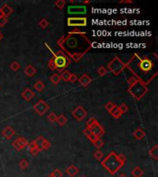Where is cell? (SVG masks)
<instances>
[{
    "mask_svg": "<svg viewBox=\"0 0 158 177\" xmlns=\"http://www.w3.org/2000/svg\"><path fill=\"white\" fill-rule=\"evenodd\" d=\"M157 59L158 56L153 58L152 55L142 56L135 53L126 63V68L131 72L133 77L147 86L157 77Z\"/></svg>",
    "mask_w": 158,
    "mask_h": 177,
    "instance_id": "obj_2",
    "label": "cell"
},
{
    "mask_svg": "<svg viewBox=\"0 0 158 177\" xmlns=\"http://www.w3.org/2000/svg\"><path fill=\"white\" fill-rule=\"evenodd\" d=\"M80 177H86V176H80Z\"/></svg>",
    "mask_w": 158,
    "mask_h": 177,
    "instance_id": "obj_53",
    "label": "cell"
},
{
    "mask_svg": "<svg viewBox=\"0 0 158 177\" xmlns=\"http://www.w3.org/2000/svg\"><path fill=\"white\" fill-rule=\"evenodd\" d=\"M34 96H35V93L32 91L31 89H29V88L24 89L23 91L21 92V97H22L23 100H25L26 102H31Z\"/></svg>",
    "mask_w": 158,
    "mask_h": 177,
    "instance_id": "obj_15",
    "label": "cell"
},
{
    "mask_svg": "<svg viewBox=\"0 0 158 177\" xmlns=\"http://www.w3.org/2000/svg\"><path fill=\"white\" fill-rule=\"evenodd\" d=\"M0 9H1V11H2V13H3V17H5V18H8V17H9L13 13V8H12L8 4H4V5L0 8Z\"/></svg>",
    "mask_w": 158,
    "mask_h": 177,
    "instance_id": "obj_16",
    "label": "cell"
},
{
    "mask_svg": "<svg viewBox=\"0 0 158 177\" xmlns=\"http://www.w3.org/2000/svg\"><path fill=\"white\" fill-rule=\"evenodd\" d=\"M66 4H67V2L65 0H57V1L55 2V6L59 9H63Z\"/></svg>",
    "mask_w": 158,
    "mask_h": 177,
    "instance_id": "obj_34",
    "label": "cell"
},
{
    "mask_svg": "<svg viewBox=\"0 0 158 177\" xmlns=\"http://www.w3.org/2000/svg\"><path fill=\"white\" fill-rule=\"evenodd\" d=\"M37 73V69L32 65H28L25 68H24V74L29 77V78H32L35 74Z\"/></svg>",
    "mask_w": 158,
    "mask_h": 177,
    "instance_id": "obj_19",
    "label": "cell"
},
{
    "mask_svg": "<svg viewBox=\"0 0 158 177\" xmlns=\"http://www.w3.org/2000/svg\"><path fill=\"white\" fill-rule=\"evenodd\" d=\"M88 138H89V140H90V141H91V142L93 143V142H94V141H95V140H96L97 138H97V137H96V136H95L94 134H92V135H91V136H90V137H89Z\"/></svg>",
    "mask_w": 158,
    "mask_h": 177,
    "instance_id": "obj_47",
    "label": "cell"
},
{
    "mask_svg": "<svg viewBox=\"0 0 158 177\" xmlns=\"http://www.w3.org/2000/svg\"><path fill=\"white\" fill-rule=\"evenodd\" d=\"M46 47L51 52L52 54V57L49 59L48 61V66L51 70H57L58 72H62L64 70H66V68L71 64V60L64 54L62 51H58V52H54L52 48L48 45V44H45Z\"/></svg>",
    "mask_w": 158,
    "mask_h": 177,
    "instance_id": "obj_4",
    "label": "cell"
},
{
    "mask_svg": "<svg viewBox=\"0 0 158 177\" xmlns=\"http://www.w3.org/2000/svg\"><path fill=\"white\" fill-rule=\"evenodd\" d=\"M45 138L43 137V136H39L35 140H34V142H35V144L36 146L38 147V148H41V146L43 145V143H44V141H45Z\"/></svg>",
    "mask_w": 158,
    "mask_h": 177,
    "instance_id": "obj_36",
    "label": "cell"
},
{
    "mask_svg": "<svg viewBox=\"0 0 158 177\" xmlns=\"http://www.w3.org/2000/svg\"><path fill=\"white\" fill-rule=\"evenodd\" d=\"M90 129H91L92 133H93L95 136H96L97 138H101L102 136L105 135V132H106V131H105V128H103V126H102L101 124H99V122L96 123L95 126Z\"/></svg>",
    "mask_w": 158,
    "mask_h": 177,
    "instance_id": "obj_11",
    "label": "cell"
},
{
    "mask_svg": "<svg viewBox=\"0 0 158 177\" xmlns=\"http://www.w3.org/2000/svg\"><path fill=\"white\" fill-rule=\"evenodd\" d=\"M132 136H133V138H134L135 139H137V140H142V139H143V138H145L146 133H145V131L142 128H138L136 129V130L132 133Z\"/></svg>",
    "mask_w": 158,
    "mask_h": 177,
    "instance_id": "obj_18",
    "label": "cell"
},
{
    "mask_svg": "<svg viewBox=\"0 0 158 177\" xmlns=\"http://www.w3.org/2000/svg\"><path fill=\"white\" fill-rule=\"evenodd\" d=\"M68 21V26L69 27H75V28H79V27H85L87 25V18L85 17H69L67 19Z\"/></svg>",
    "mask_w": 158,
    "mask_h": 177,
    "instance_id": "obj_7",
    "label": "cell"
},
{
    "mask_svg": "<svg viewBox=\"0 0 158 177\" xmlns=\"http://www.w3.org/2000/svg\"><path fill=\"white\" fill-rule=\"evenodd\" d=\"M56 122L58 124L59 127H64V126L67 124L68 119H67V117H66L64 114H60V115H57V121H56Z\"/></svg>",
    "mask_w": 158,
    "mask_h": 177,
    "instance_id": "obj_22",
    "label": "cell"
},
{
    "mask_svg": "<svg viewBox=\"0 0 158 177\" xmlns=\"http://www.w3.org/2000/svg\"><path fill=\"white\" fill-rule=\"evenodd\" d=\"M128 93L136 101H141L146 93L149 91V89L146 85H144L140 81H137L133 85L129 86L128 89Z\"/></svg>",
    "mask_w": 158,
    "mask_h": 177,
    "instance_id": "obj_5",
    "label": "cell"
},
{
    "mask_svg": "<svg viewBox=\"0 0 158 177\" xmlns=\"http://www.w3.org/2000/svg\"><path fill=\"white\" fill-rule=\"evenodd\" d=\"M41 151H42V149H41L40 148L36 147V148H32V149L30 150V153L32 154V156H37L38 153H40Z\"/></svg>",
    "mask_w": 158,
    "mask_h": 177,
    "instance_id": "obj_41",
    "label": "cell"
},
{
    "mask_svg": "<svg viewBox=\"0 0 158 177\" xmlns=\"http://www.w3.org/2000/svg\"><path fill=\"white\" fill-rule=\"evenodd\" d=\"M96 123H98V121L95 119V117H91L87 122H86V127H87V128H92L94 126H95Z\"/></svg>",
    "mask_w": 158,
    "mask_h": 177,
    "instance_id": "obj_31",
    "label": "cell"
},
{
    "mask_svg": "<svg viewBox=\"0 0 158 177\" xmlns=\"http://www.w3.org/2000/svg\"><path fill=\"white\" fill-rule=\"evenodd\" d=\"M94 158L95 160H97L98 161H102L104 159V153L100 150V149H97L94 153Z\"/></svg>",
    "mask_w": 158,
    "mask_h": 177,
    "instance_id": "obj_30",
    "label": "cell"
},
{
    "mask_svg": "<svg viewBox=\"0 0 158 177\" xmlns=\"http://www.w3.org/2000/svg\"><path fill=\"white\" fill-rule=\"evenodd\" d=\"M78 81V77H77V75H75V74H70V77H69V80H68V82H70V83H75V82H77Z\"/></svg>",
    "mask_w": 158,
    "mask_h": 177,
    "instance_id": "obj_42",
    "label": "cell"
},
{
    "mask_svg": "<svg viewBox=\"0 0 158 177\" xmlns=\"http://www.w3.org/2000/svg\"><path fill=\"white\" fill-rule=\"evenodd\" d=\"M68 12L69 14H83L86 12L85 6H78V7H68Z\"/></svg>",
    "mask_w": 158,
    "mask_h": 177,
    "instance_id": "obj_13",
    "label": "cell"
},
{
    "mask_svg": "<svg viewBox=\"0 0 158 177\" xmlns=\"http://www.w3.org/2000/svg\"><path fill=\"white\" fill-rule=\"evenodd\" d=\"M29 165H30V163H29V161H27V160H21V161L19 162V167L22 170V171H24V170H26L28 167H29Z\"/></svg>",
    "mask_w": 158,
    "mask_h": 177,
    "instance_id": "obj_28",
    "label": "cell"
},
{
    "mask_svg": "<svg viewBox=\"0 0 158 177\" xmlns=\"http://www.w3.org/2000/svg\"><path fill=\"white\" fill-rule=\"evenodd\" d=\"M126 68V63H124L117 55L114 56V58L107 64V70L113 73L115 76H118L121 72Z\"/></svg>",
    "mask_w": 158,
    "mask_h": 177,
    "instance_id": "obj_6",
    "label": "cell"
},
{
    "mask_svg": "<svg viewBox=\"0 0 158 177\" xmlns=\"http://www.w3.org/2000/svg\"><path fill=\"white\" fill-rule=\"evenodd\" d=\"M9 68L12 70V71H18L19 68H20V65L19 62H17V61H13L11 64L9 65Z\"/></svg>",
    "mask_w": 158,
    "mask_h": 177,
    "instance_id": "obj_35",
    "label": "cell"
},
{
    "mask_svg": "<svg viewBox=\"0 0 158 177\" xmlns=\"http://www.w3.org/2000/svg\"><path fill=\"white\" fill-rule=\"evenodd\" d=\"M137 81H138V80H137L135 77H133V76H132V77H130V78L128 80V87H129V86H131V85H133V84H134V83H135V82H136Z\"/></svg>",
    "mask_w": 158,
    "mask_h": 177,
    "instance_id": "obj_44",
    "label": "cell"
},
{
    "mask_svg": "<svg viewBox=\"0 0 158 177\" xmlns=\"http://www.w3.org/2000/svg\"><path fill=\"white\" fill-rule=\"evenodd\" d=\"M126 161L127 158L125 155L117 154L115 151H111L104 160H102L101 165L111 175H114L125 165Z\"/></svg>",
    "mask_w": 158,
    "mask_h": 177,
    "instance_id": "obj_3",
    "label": "cell"
},
{
    "mask_svg": "<svg viewBox=\"0 0 158 177\" xmlns=\"http://www.w3.org/2000/svg\"><path fill=\"white\" fill-rule=\"evenodd\" d=\"M1 17H3V13H2V11H1V9H0V18Z\"/></svg>",
    "mask_w": 158,
    "mask_h": 177,
    "instance_id": "obj_51",
    "label": "cell"
},
{
    "mask_svg": "<svg viewBox=\"0 0 158 177\" xmlns=\"http://www.w3.org/2000/svg\"><path fill=\"white\" fill-rule=\"evenodd\" d=\"M46 177H51V175H50V174H49V175H47V176Z\"/></svg>",
    "mask_w": 158,
    "mask_h": 177,
    "instance_id": "obj_52",
    "label": "cell"
},
{
    "mask_svg": "<svg viewBox=\"0 0 158 177\" xmlns=\"http://www.w3.org/2000/svg\"><path fill=\"white\" fill-rule=\"evenodd\" d=\"M33 110L36 112V113L40 116L45 115V113L47 112L48 110L50 109V106L47 102L45 100H39L33 106H32Z\"/></svg>",
    "mask_w": 158,
    "mask_h": 177,
    "instance_id": "obj_8",
    "label": "cell"
},
{
    "mask_svg": "<svg viewBox=\"0 0 158 177\" xmlns=\"http://www.w3.org/2000/svg\"><path fill=\"white\" fill-rule=\"evenodd\" d=\"M28 148H29V149L31 150V149H32V148H36L37 146H36V144H35V142H34V140L33 141H31V142H29L28 143V146H27Z\"/></svg>",
    "mask_w": 158,
    "mask_h": 177,
    "instance_id": "obj_46",
    "label": "cell"
},
{
    "mask_svg": "<svg viewBox=\"0 0 158 177\" xmlns=\"http://www.w3.org/2000/svg\"><path fill=\"white\" fill-rule=\"evenodd\" d=\"M7 23H8V18H5V17H1V18H0V27H1V28L5 27Z\"/></svg>",
    "mask_w": 158,
    "mask_h": 177,
    "instance_id": "obj_43",
    "label": "cell"
},
{
    "mask_svg": "<svg viewBox=\"0 0 158 177\" xmlns=\"http://www.w3.org/2000/svg\"><path fill=\"white\" fill-rule=\"evenodd\" d=\"M149 155L155 160L157 161L158 160V146L157 144L154 145L153 148H151V149L149 150Z\"/></svg>",
    "mask_w": 158,
    "mask_h": 177,
    "instance_id": "obj_21",
    "label": "cell"
},
{
    "mask_svg": "<svg viewBox=\"0 0 158 177\" xmlns=\"http://www.w3.org/2000/svg\"><path fill=\"white\" fill-rule=\"evenodd\" d=\"M57 44L60 51L74 62H79L93 47L92 41L79 28L72 30L66 36L60 37L57 41Z\"/></svg>",
    "mask_w": 158,
    "mask_h": 177,
    "instance_id": "obj_1",
    "label": "cell"
},
{
    "mask_svg": "<svg viewBox=\"0 0 158 177\" xmlns=\"http://www.w3.org/2000/svg\"><path fill=\"white\" fill-rule=\"evenodd\" d=\"M92 81H93V79L91 77H89L87 74H83L79 79H78V82L79 83V85L84 88L88 87L92 83Z\"/></svg>",
    "mask_w": 158,
    "mask_h": 177,
    "instance_id": "obj_14",
    "label": "cell"
},
{
    "mask_svg": "<svg viewBox=\"0 0 158 177\" xmlns=\"http://www.w3.org/2000/svg\"><path fill=\"white\" fill-rule=\"evenodd\" d=\"M49 81H51V83L53 84V85H55V86H57V85H58V83L60 82V77H59V75L58 74H53L50 78H49Z\"/></svg>",
    "mask_w": 158,
    "mask_h": 177,
    "instance_id": "obj_24",
    "label": "cell"
},
{
    "mask_svg": "<svg viewBox=\"0 0 158 177\" xmlns=\"http://www.w3.org/2000/svg\"><path fill=\"white\" fill-rule=\"evenodd\" d=\"M72 116L78 121V122H80V121H82L86 116H87V111L82 107V106H77L73 111H72Z\"/></svg>",
    "mask_w": 158,
    "mask_h": 177,
    "instance_id": "obj_9",
    "label": "cell"
},
{
    "mask_svg": "<svg viewBox=\"0 0 158 177\" xmlns=\"http://www.w3.org/2000/svg\"><path fill=\"white\" fill-rule=\"evenodd\" d=\"M50 147H51V142L49 140H47V139H45L43 145L41 146V149L42 150H47Z\"/></svg>",
    "mask_w": 158,
    "mask_h": 177,
    "instance_id": "obj_39",
    "label": "cell"
},
{
    "mask_svg": "<svg viewBox=\"0 0 158 177\" xmlns=\"http://www.w3.org/2000/svg\"><path fill=\"white\" fill-rule=\"evenodd\" d=\"M51 177H62L63 176V173L59 170V169H55L51 174H50Z\"/></svg>",
    "mask_w": 158,
    "mask_h": 177,
    "instance_id": "obj_37",
    "label": "cell"
},
{
    "mask_svg": "<svg viewBox=\"0 0 158 177\" xmlns=\"http://www.w3.org/2000/svg\"><path fill=\"white\" fill-rule=\"evenodd\" d=\"M28 143H29V141L25 138L19 137V138H17L16 139L12 142V147L18 151H20L28 146Z\"/></svg>",
    "mask_w": 158,
    "mask_h": 177,
    "instance_id": "obj_10",
    "label": "cell"
},
{
    "mask_svg": "<svg viewBox=\"0 0 158 177\" xmlns=\"http://www.w3.org/2000/svg\"><path fill=\"white\" fill-rule=\"evenodd\" d=\"M45 88H46V85H45V83L42 81H37L34 83V85H33V89H34L37 92H39V93L42 92Z\"/></svg>",
    "mask_w": 158,
    "mask_h": 177,
    "instance_id": "obj_20",
    "label": "cell"
},
{
    "mask_svg": "<svg viewBox=\"0 0 158 177\" xmlns=\"http://www.w3.org/2000/svg\"><path fill=\"white\" fill-rule=\"evenodd\" d=\"M57 115L55 113H50L48 114L47 116V120L50 122V123H55L56 121H57Z\"/></svg>",
    "mask_w": 158,
    "mask_h": 177,
    "instance_id": "obj_38",
    "label": "cell"
},
{
    "mask_svg": "<svg viewBox=\"0 0 158 177\" xmlns=\"http://www.w3.org/2000/svg\"><path fill=\"white\" fill-rule=\"evenodd\" d=\"M79 168H77L75 165H69V166L66 169V174L69 177H75L79 174Z\"/></svg>",
    "mask_w": 158,
    "mask_h": 177,
    "instance_id": "obj_17",
    "label": "cell"
},
{
    "mask_svg": "<svg viewBox=\"0 0 158 177\" xmlns=\"http://www.w3.org/2000/svg\"><path fill=\"white\" fill-rule=\"evenodd\" d=\"M2 39H3V34H2V32H0V41H1Z\"/></svg>",
    "mask_w": 158,
    "mask_h": 177,
    "instance_id": "obj_50",
    "label": "cell"
},
{
    "mask_svg": "<svg viewBox=\"0 0 158 177\" xmlns=\"http://www.w3.org/2000/svg\"><path fill=\"white\" fill-rule=\"evenodd\" d=\"M110 114L114 117V118H116V119H118V118H120L121 117V115H122V113H121V112L119 111V109L117 108V106L110 113Z\"/></svg>",
    "mask_w": 158,
    "mask_h": 177,
    "instance_id": "obj_29",
    "label": "cell"
},
{
    "mask_svg": "<svg viewBox=\"0 0 158 177\" xmlns=\"http://www.w3.org/2000/svg\"><path fill=\"white\" fill-rule=\"evenodd\" d=\"M108 70L106 69V67H105L104 65H101L98 69H97V74L99 77H104L107 74Z\"/></svg>",
    "mask_w": 158,
    "mask_h": 177,
    "instance_id": "obj_27",
    "label": "cell"
},
{
    "mask_svg": "<svg viewBox=\"0 0 158 177\" xmlns=\"http://www.w3.org/2000/svg\"><path fill=\"white\" fill-rule=\"evenodd\" d=\"M104 144H105V142H104V140H102L101 138H97L95 141L93 142V145L95 146L97 149H100V148L104 146Z\"/></svg>",
    "mask_w": 158,
    "mask_h": 177,
    "instance_id": "obj_32",
    "label": "cell"
},
{
    "mask_svg": "<svg viewBox=\"0 0 158 177\" xmlns=\"http://www.w3.org/2000/svg\"><path fill=\"white\" fill-rule=\"evenodd\" d=\"M70 72L68 71V70H64L60 73L59 77H60V80H62L65 82H68V80H69V77H70Z\"/></svg>",
    "mask_w": 158,
    "mask_h": 177,
    "instance_id": "obj_25",
    "label": "cell"
},
{
    "mask_svg": "<svg viewBox=\"0 0 158 177\" xmlns=\"http://www.w3.org/2000/svg\"><path fill=\"white\" fill-rule=\"evenodd\" d=\"M82 133H83V134H84V136H86L87 138H89V137H90V136L93 134V133H92V131H91V129L87 128L82 131Z\"/></svg>",
    "mask_w": 158,
    "mask_h": 177,
    "instance_id": "obj_45",
    "label": "cell"
},
{
    "mask_svg": "<svg viewBox=\"0 0 158 177\" xmlns=\"http://www.w3.org/2000/svg\"><path fill=\"white\" fill-rule=\"evenodd\" d=\"M15 135H16V131L9 126L6 127L2 130V136L7 139H11Z\"/></svg>",
    "mask_w": 158,
    "mask_h": 177,
    "instance_id": "obj_12",
    "label": "cell"
},
{
    "mask_svg": "<svg viewBox=\"0 0 158 177\" xmlns=\"http://www.w3.org/2000/svg\"><path fill=\"white\" fill-rule=\"evenodd\" d=\"M116 107H117V104H116L115 102H106V104L105 105L106 110L109 113H110Z\"/></svg>",
    "mask_w": 158,
    "mask_h": 177,
    "instance_id": "obj_26",
    "label": "cell"
},
{
    "mask_svg": "<svg viewBox=\"0 0 158 177\" xmlns=\"http://www.w3.org/2000/svg\"><path fill=\"white\" fill-rule=\"evenodd\" d=\"M48 26H49V22L47 21V19L46 18H42L40 21H39V27L43 30L46 29Z\"/></svg>",
    "mask_w": 158,
    "mask_h": 177,
    "instance_id": "obj_33",
    "label": "cell"
},
{
    "mask_svg": "<svg viewBox=\"0 0 158 177\" xmlns=\"http://www.w3.org/2000/svg\"><path fill=\"white\" fill-rule=\"evenodd\" d=\"M117 177H128V176H127L125 174H122V173H121V174H119Z\"/></svg>",
    "mask_w": 158,
    "mask_h": 177,
    "instance_id": "obj_49",
    "label": "cell"
},
{
    "mask_svg": "<svg viewBox=\"0 0 158 177\" xmlns=\"http://www.w3.org/2000/svg\"><path fill=\"white\" fill-rule=\"evenodd\" d=\"M117 108L119 109V111L121 112L122 114H123V113H126L128 111V105H127L126 103H122L121 105L117 106Z\"/></svg>",
    "mask_w": 158,
    "mask_h": 177,
    "instance_id": "obj_40",
    "label": "cell"
},
{
    "mask_svg": "<svg viewBox=\"0 0 158 177\" xmlns=\"http://www.w3.org/2000/svg\"><path fill=\"white\" fill-rule=\"evenodd\" d=\"M119 4H133L132 0H120Z\"/></svg>",
    "mask_w": 158,
    "mask_h": 177,
    "instance_id": "obj_48",
    "label": "cell"
},
{
    "mask_svg": "<svg viewBox=\"0 0 158 177\" xmlns=\"http://www.w3.org/2000/svg\"><path fill=\"white\" fill-rule=\"evenodd\" d=\"M131 174L133 177H142L144 174V172L143 170H142L140 167L136 166L132 171H131Z\"/></svg>",
    "mask_w": 158,
    "mask_h": 177,
    "instance_id": "obj_23",
    "label": "cell"
}]
</instances>
